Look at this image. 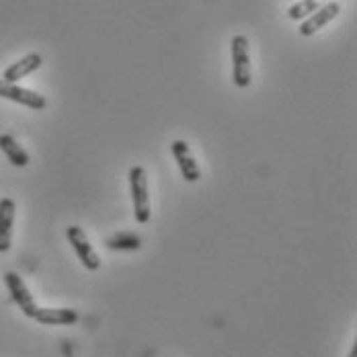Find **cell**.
<instances>
[{
	"label": "cell",
	"mask_w": 357,
	"mask_h": 357,
	"mask_svg": "<svg viewBox=\"0 0 357 357\" xmlns=\"http://www.w3.org/2000/svg\"><path fill=\"white\" fill-rule=\"evenodd\" d=\"M130 189H132V202H134V218L138 224L150 222V197H148V177L146 169L136 165L130 169Z\"/></svg>",
	"instance_id": "6da1fadb"
},
{
	"label": "cell",
	"mask_w": 357,
	"mask_h": 357,
	"mask_svg": "<svg viewBox=\"0 0 357 357\" xmlns=\"http://www.w3.org/2000/svg\"><path fill=\"white\" fill-rule=\"evenodd\" d=\"M232 50V80L238 89H247L252 80L249 56V39L247 36H234L230 41Z\"/></svg>",
	"instance_id": "7a4b0ae2"
},
{
	"label": "cell",
	"mask_w": 357,
	"mask_h": 357,
	"mask_svg": "<svg viewBox=\"0 0 357 357\" xmlns=\"http://www.w3.org/2000/svg\"><path fill=\"white\" fill-rule=\"evenodd\" d=\"M66 238H68V243L72 245L74 252L78 255V259H80V263H82L84 269L97 271L101 267V259H99L97 250L93 249V245L89 243V236L84 234V230L80 226L66 228Z\"/></svg>",
	"instance_id": "3957f363"
},
{
	"label": "cell",
	"mask_w": 357,
	"mask_h": 357,
	"mask_svg": "<svg viewBox=\"0 0 357 357\" xmlns=\"http://www.w3.org/2000/svg\"><path fill=\"white\" fill-rule=\"evenodd\" d=\"M4 284H6L8 291H10L13 302L23 310V314H25L27 319H33L39 306L36 304V298L31 296L29 287L25 286L23 278H21L19 273H15V271H6V273H4Z\"/></svg>",
	"instance_id": "277c9868"
},
{
	"label": "cell",
	"mask_w": 357,
	"mask_h": 357,
	"mask_svg": "<svg viewBox=\"0 0 357 357\" xmlns=\"http://www.w3.org/2000/svg\"><path fill=\"white\" fill-rule=\"evenodd\" d=\"M0 97H2V99H8V101H13V103H19V105L36 109V111H41V109H45V105H47L45 97H41L39 93L29 91V89H21V86H17V84H13V82H6V80H2V78H0Z\"/></svg>",
	"instance_id": "5b68a950"
},
{
	"label": "cell",
	"mask_w": 357,
	"mask_h": 357,
	"mask_svg": "<svg viewBox=\"0 0 357 357\" xmlns=\"http://www.w3.org/2000/svg\"><path fill=\"white\" fill-rule=\"evenodd\" d=\"M171 152H173V156L177 160L178 171H181L183 178L187 183H197L202 178V171H199V167H197V162H195V158L191 154V148L187 146V142L175 140V142L171 144Z\"/></svg>",
	"instance_id": "8992f818"
},
{
	"label": "cell",
	"mask_w": 357,
	"mask_h": 357,
	"mask_svg": "<svg viewBox=\"0 0 357 357\" xmlns=\"http://www.w3.org/2000/svg\"><path fill=\"white\" fill-rule=\"evenodd\" d=\"M339 10H341V6L337 4V2H328V4H324L321 6L319 10H314L308 19H304L302 21V25H300V36L304 37H310L314 36L319 29H322L324 25H328L337 15H339Z\"/></svg>",
	"instance_id": "52a82bcc"
},
{
	"label": "cell",
	"mask_w": 357,
	"mask_h": 357,
	"mask_svg": "<svg viewBox=\"0 0 357 357\" xmlns=\"http://www.w3.org/2000/svg\"><path fill=\"white\" fill-rule=\"evenodd\" d=\"M17 206L10 197L0 199V252H6L13 243V224Z\"/></svg>",
	"instance_id": "ba28073f"
},
{
	"label": "cell",
	"mask_w": 357,
	"mask_h": 357,
	"mask_svg": "<svg viewBox=\"0 0 357 357\" xmlns=\"http://www.w3.org/2000/svg\"><path fill=\"white\" fill-rule=\"evenodd\" d=\"M41 64H43V58H41L39 54H27L25 58L17 60L15 64H10V66L4 70L2 80L15 84L17 80H21V78H25V76H29V74H33L36 70H39Z\"/></svg>",
	"instance_id": "9c48e42d"
},
{
	"label": "cell",
	"mask_w": 357,
	"mask_h": 357,
	"mask_svg": "<svg viewBox=\"0 0 357 357\" xmlns=\"http://www.w3.org/2000/svg\"><path fill=\"white\" fill-rule=\"evenodd\" d=\"M33 321L47 326H68L78 321V312L72 308H37Z\"/></svg>",
	"instance_id": "30bf717a"
},
{
	"label": "cell",
	"mask_w": 357,
	"mask_h": 357,
	"mask_svg": "<svg viewBox=\"0 0 357 357\" xmlns=\"http://www.w3.org/2000/svg\"><path fill=\"white\" fill-rule=\"evenodd\" d=\"M0 150L6 154L10 165H15V167H27L29 165V154L23 150V146L17 142L10 134L0 136Z\"/></svg>",
	"instance_id": "8fae6325"
},
{
	"label": "cell",
	"mask_w": 357,
	"mask_h": 357,
	"mask_svg": "<svg viewBox=\"0 0 357 357\" xmlns=\"http://www.w3.org/2000/svg\"><path fill=\"white\" fill-rule=\"evenodd\" d=\"M105 247L111 250H138L142 247V238L136 232H117L105 243Z\"/></svg>",
	"instance_id": "7c38bea8"
},
{
	"label": "cell",
	"mask_w": 357,
	"mask_h": 357,
	"mask_svg": "<svg viewBox=\"0 0 357 357\" xmlns=\"http://www.w3.org/2000/svg\"><path fill=\"white\" fill-rule=\"evenodd\" d=\"M314 10H319V0H300L294 6H289L287 17L291 21H302V19H308Z\"/></svg>",
	"instance_id": "4fadbf2b"
},
{
	"label": "cell",
	"mask_w": 357,
	"mask_h": 357,
	"mask_svg": "<svg viewBox=\"0 0 357 357\" xmlns=\"http://www.w3.org/2000/svg\"><path fill=\"white\" fill-rule=\"evenodd\" d=\"M349 357H357V343L351 347V354H349Z\"/></svg>",
	"instance_id": "5bb4252c"
}]
</instances>
